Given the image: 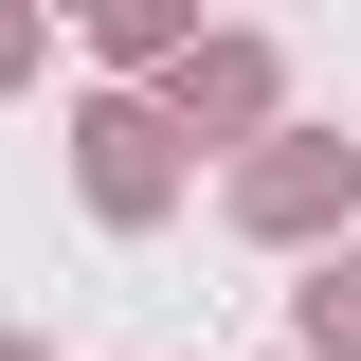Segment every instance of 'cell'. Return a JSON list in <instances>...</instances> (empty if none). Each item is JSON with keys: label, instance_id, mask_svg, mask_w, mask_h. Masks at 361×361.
I'll return each instance as SVG.
<instances>
[{"label": "cell", "instance_id": "cell-3", "mask_svg": "<svg viewBox=\"0 0 361 361\" xmlns=\"http://www.w3.org/2000/svg\"><path fill=\"white\" fill-rule=\"evenodd\" d=\"M307 343H325V361L361 343V253H343V271H325V289H307Z\"/></svg>", "mask_w": 361, "mask_h": 361}, {"label": "cell", "instance_id": "cell-4", "mask_svg": "<svg viewBox=\"0 0 361 361\" xmlns=\"http://www.w3.org/2000/svg\"><path fill=\"white\" fill-rule=\"evenodd\" d=\"M0 361H18V343H0Z\"/></svg>", "mask_w": 361, "mask_h": 361}, {"label": "cell", "instance_id": "cell-1", "mask_svg": "<svg viewBox=\"0 0 361 361\" xmlns=\"http://www.w3.org/2000/svg\"><path fill=\"white\" fill-rule=\"evenodd\" d=\"M90 199H109V217H163V127H145V109H90Z\"/></svg>", "mask_w": 361, "mask_h": 361}, {"label": "cell", "instance_id": "cell-2", "mask_svg": "<svg viewBox=\"0 0 361 361\" xmlns=\"http://www.w3.org/2000/svg\"><path fill=\"white\" fill-rule=\"evenodd\" d=\"M253 217H271V235H307V217H325V145H289V163H253Z\"/></svg>", "mask_w": 361, "mask_h": 361}]
</instances>
